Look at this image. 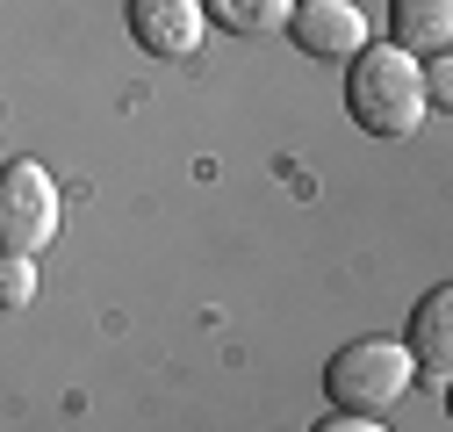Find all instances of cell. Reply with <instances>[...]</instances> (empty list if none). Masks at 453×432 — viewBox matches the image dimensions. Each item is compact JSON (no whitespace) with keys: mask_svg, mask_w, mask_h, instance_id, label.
Here are the masks:
<instances>
[{"mask_svg":"<svg viewBox=\"0 0 453 432\" xmlns=\"http://www.w3.org/2000/svg\"><path fill=\"white\" fill-rule=\"evenodd\" d=\"M346 101H353V123H360L367 137H418L425 108H432V87H425V73H418L411 50L367 43L360 58H353Z\"/></svg>","mask_w":453,"mask_h":432,"instance_id":"cell-1","label":"cell"},{"mask_svg":"<svg viewBox=\"0 0 453 432\" xmlns=\"http://www.w3.org/2000/svg\"><path fill=\"white\" fill-rule=\"evenodd\" d=\"M324 390L338 411H353V418H381L388 404H403L418 390V367L403 353V339H353V346H338L331 367H324Z\"/></svg>","mask_w":453,"mask_h":432,"instance_id":"cell-2","label":"cell"},{"mask_svg":"<svg viewBox=\"0 0 453 432\" xmlns=\"http://www.w3.org/2000/svg\"><path fill=\"white\" fill-rule=\"evenodd\" d=\"M50 238H58V181L36 158H8L0 166V252L36 259Z\"/></svg>","mask_w":453,"mask_h":432,"instance_id":"cell-3","label":"cell"},{"mask_svg":"<svg viewBox=\"0 0 453 432\" xmlns=\"http://www.w3.org/2000/svg\"><path fill=\"white\" fill-rule=\"evenodd\" d=\"M288 36L317 66H353L367 50V15L353 8V0H296L288 8Z\"/></svg>","mask_w":453,"mask_h":432,"instance_id":"cell-4","label":"cell"},{"mask_svg":"<svg viewBox=\"0 0 453 432\" xmlns=\"http://www.w3.org/2000/svg\"><path fill=\"white\" fill-rule=\"evenodd\" d=\"M202 0H130V36L151 58H195L202 50Z\"/></svg>","mask_w":453,"mask_h":432,"instance_id":"cell-5","label":"cell"},{"mask_svg":"<svg viewBox=\"0 0 453 432\" xmlns=\"http://www.w3.org/2000/svg\"><path fill=\"white\" fill-rule=\"evenodd\" d=\"M403 353H411V367H418L425 390H446V382H453V289H432V296L418 303Z\"/></svg>","mask_w":453,"mask_h":432,"instance_id":"cell-6","label":"cell"},{"mask_svg":"<svg viewBox=\"0 0 453 432\" xmlns=\"http://www.w3.org/2000/svg\"><path fill=\"white\" fill-rule=\"evenodd\" d=\"M388 43L411 58H446L453 50V0H388Z\"/></svg>","mask_w":453,"mask_h":432,"instance_id":"cell-7","label":"cell"},{"mask_svg":"<svg viewBox=\"0 0 453 432\" xmlns=\"http://www.w3.org/2000/svg\"><path fill=\"white\" fill-rule=\"evenodd\" d=\"M288 8H296V0H202V15L223 22L231 36H273V29H288Z\"/></svg>","mask_w":453,"mask_h":432,"instance_id":"cell-8","label":"cell"},{"mask_svg":"<svg viewBox=\"0 0 453 432\" xmlns=\"http://www.w3.org/2000/svg\"><path fill=\"white\" fill-rule=\"evenodd\" d=\"M29 296H36V259L0 252V310H29Z\"/></svg>","mask_w":453,"mask_h":432,"instance_id":"cell-9","label":"cell"},{"mask_svg":"<svg viewBox=\"0 0 453 432\" xmlns=\"http://www.w3.org/2000/svg\"><path fill=\"white\" fill-rule=\"evenodd\" d=\"M317 432H388V425H381V418H353V411H331Z\"/></svg>","mask_w":453,"mask_h":432,"instance_id":"cell-10","label":"cell"}]
</instances>
